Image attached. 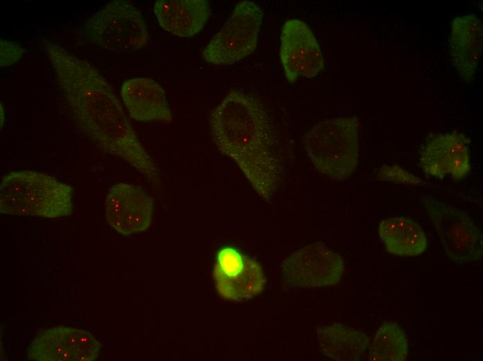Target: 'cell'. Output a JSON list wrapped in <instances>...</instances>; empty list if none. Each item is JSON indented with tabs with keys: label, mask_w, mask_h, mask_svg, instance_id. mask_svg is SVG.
Returning <instances> with one entry per match:
<instances>
[{
	"label": "cell",
	"mask_w": 483,
	"mask_h": 361,
	"mask_svg": "<svg viewBox=\"0 0 483 361\" xmlns=\"http://www.w3.org/2000/svg\"><path fill=\"white\" fill-rule=\"evenodd\" d=\"M469 140L457 131L431 137L420 151L419 165L431 176L454 180L465 178L471 170Z\"/></svg>",
	"instance_id": "13"
},
{
	"label": "cell",
	"mask_w": 483,
	"mask_h": 361,
	"mask_svg": "<svg viewBox=\"0 0 483 361\" xmlns=\"http://www.w3.org/2000/svg\"><path fill=\"white\" fill-rule=\"evenodd\" d=\"M343 270L341 257L320 242L294 252L282 265L283 279L293 287L335 285L340 280Z\"/></svg>",
	"instance_id": "8"
},
{
	"label": "cell",
	"mask_w": 483,
	"mask_h": 361,
	"mask_svg": "<svg viewBox=\"0 0 483 361\" xmlns=\"http://www.w3.org/2000/svg\"><path fill=\"white\" fill-rule=\"evenodd\" d=\"M209 123L219 151L236 163L262 199L270 201L282 168L278 135L262 102L253 94L232 90L213 109Z\"/></svg>",
	"instance_id": "2"
},
{
	"label": "cell",
	"mask_w": 483,
	"mask_h": 361,
	"mask_svg": "<svg viewBox=\"0 0 483 361\" xmlns=\"http://www.w3.org/2000/svg\"><path fill=\"white\" fill-rule=\"evenodd\" d=\"M1 66H10L19 60L24 53L21 45L15 42L1 40Z\"/></svg>",
	"instance_id": "21"
},
{
	"label": "cell",
	"mask_w": 483,
	"mask_h": 361,
	"mask_svg": "<svg viewBox=\"0 0 483 361\" xmlns=\"http://www.w3.org/2000/svg\"><path fill=\"white\" fill-rule=\"evenodd\" d=\"M264 16L255 2L238 3L222 28L210 40L203 52L209 63L232 65L251 54L257 47Z\"/></svg>",
	"instance_id": "7"
},
{
	"label": "cell",
	"mask_w": 483,
	"mask_h": 361,
	"mask_svg": "<svg viewBox=\"0 0 483 361\" xmlns=\"http://www.w3.org/2000/svg\"><path fill=\"white\" fill-rule=\"evenodd\" d=\"M378 234L388 253L402 257L422 254L427 240L421 226L406 217H393L382 220Z\"/></svg>",
	"instance_id": "17"
},
{
	"label": "cell",
	"mask_w": 483,
	"mask_h": 361,
	"mask_svg": "<svg viewBox=\"0 0 483 361\" xmlns=\"http://www.w3.org/2000/svg\"><path fill=\"white\" fill-rule=\"evenodd\" d=\"M213 276L220 296L230 301L251 299L263 290L265 283L259 263L230 246L218 251Z\"/></svg>",
	"instance_id": "9"
},
{
	"label": "cell",
	"mask_w": 483,
	"mask_h": 361,
	"mask_svg": "<svg viewBox=\"0 0 483 361\" xmlns=\"http://www.w3.org/2000/svg\"><path fill=\"white\" fill-rule=\"evenodd\" d=\"M74 189L51 176L29 170L12 171L0 185V212L19 216L56 218L73 211Z\"/></svg>",
	"instance_id": "3"
},
{
	"label": "cell",
	"mask_w": 483,
	"mask_h": 361,
	"mask_svg": "<svg viewBox=\"0 0 483 361\" xmlns=\"http://www.w3.org/2000/svg\"><path fill=\"white\" fill-rule=\"evenodd\" d=\"M448 258L464 263L481 259L483 239L480 230L463 210L439 199L419 195Z\"/></svg>",
	"instance_id": "6"
},
{
	"label": "cell",
	"mask_w": 483,
	"mask_h": 361,
	"mask_svg": "<svg viewBox=\"0 0 483 361\" xmlns=\"http://www.w3.org/2000/svg\"><path fill=\"white\" fill-rule=\"evenodd\" d=\"M153 210V199L131 184L113 185L105 199L107 221L123 235L145 231L151 224Z\"/></svg>",
	"instance_id": "12"
},
{
	"label": "cell",
	"mask_w": 483,
	"mask_h": 361,
	"mask_svg": "<svg viewBox=\"0 0 483 361\" xmlns=\"http://www.w3.org/2000/svg\"><path fill=\"white\" fill-rule=\"evenodd\" d=\"M81 34L87 42L121 53L134 52L150 39L141 12L123 0L112 1L90 16Z\"/></svg>",
	"instance_id": "5"
},
{
	"label": "cell",
	"mask_w": 483,
	"mask_h": 361,
	"mask_svg": "<svg viewBox=\"0 0 483 361\" xmlns=\"http://www.w3.org/2000/svg\"><path fill=\"white\" fill-rule=\"evenodd\" d=\"M448 41L454 67L461 79L470 83L475 76L482 51V22L474 14L454 18Z\"/></svg>",
	"instance_id": "14"
},
{
	"label": "cell",
	"mask_w": 483,
	"mask_h": 361,
	"mask_svg": "<svg viewBox=\"0 0 483 361\" xmlns=\"http://www.w3.org/2000/svg\"><path fill=\"white\" fill-rule=\"evenodd\" d=\"M121 97L130 116L137 121H172L165 92L152 78L139 77L125 81L121 87Z\"/></svg>",
	"instance_id": "15"
},
{
	"label": "cell",
	"mask_w": 483,
	"mask_h": 361,
	"mask_svg": "<svg viewBox=\"0 0 483 361\" xmlns=\"http://www.w3.org/2000/svg\"><path fill=\"white\" fill-rule=\"evenodd\" d=\"M100 349L90 332L61 326L38 333L26 352L29 360L37 361H92Z\"/></svg>",
	"instance_id": "11"
},
{
	"label": "cell",
	"mask_w": 483,
	"mask_h": 361,
	"mask_svg": "<svg viewBox=\"0 0 483 361\" xmlns=\"http://www.w3.org/2000/svg\"><path fill=\"white\" fill-rule=\"evenodd\" d=\"M44 51L79 128L101 150L121 158L158 185V168L105 78L90 62L55 42Z\"/></svg>",
	"instance_id": "1"
},
{
	"label": "cell",
	"mask_w": 483,
	"mask_h": 361,
	"mask_svg": "<svg viewBox=\"0 0 483 361\" xmlns=\"http://www.w3.org/2000/svg\"><path fill=\"white\" fill-rule=\"evenodd\" d=\"M321 351L336 360H358L365 352L369 339L364 333L339 324L319 328Z\"/></svg>",
	"instance_id": "18"
},
{
	"label": "cell",
	"mask_w": 483,
	"mask_h": 361,
	"mask_svg": "<svg viewBox=\"0 0 483 361\" xmlns=\"http://www.w3.org/2000/svg\"><path fill=\"white\" fill-rule=\"evenodd\" d=\"M409 351L407 335L394 321H385L377 330L368 355L372 361H403Z\"/></svg>",
	"instance_id": "19"
},
{
	"label": "cell",
	"mask_w": 483,
	"mask_h": 361,
	"mask_svg": "<svg viewBox=\"0 0 483 361\" xmlns=\"http://www.w3.org/2000/svg\"><path fill=\"white\" fill-rule=\"evenodd\" d=\"M303 145L319 171L344 180L358 164V119L351 116L321 121L305 133Z\"/></svg>",
	"instance_id": "4"
},
{
	"label": "cell",
	"mask_w": 483,
	"mask_h": 361,
	"mask_svg": "<svg viewBox=\"0 0 483 361\" xmlns=\"http://www.w3.org/2000/svg\"><path fill=\"white\" fill-rule=\"evenodd\" d=\"M280 58L287 80L312 78L324 68L319 44L309 26L299 19L287 20L280 34Z\"/></svg>",
	"instance_id": "10"
},
{
	"label": "cell",
	"mask_w": 483,
	"mask_h": 361,
	"mask_svg": "<svg viewBox=\"0 0 483 361\" xmlns=\"http://www.w3.org/2000/svg\"><path fill=\"white\" fill-rule=\"evenodd\" d=\"M376 178L381 180H387L396 183L421 185L423 183L418 177L396 165H383L378 170Z\"/></svg>",
	"instance_id": "20"
},
{
	"label": "cell",
	"mask_w": 483,
	"mask_h": 361,
	"mask_svg": "<svg viewBox=\"0 0 483 361\" xmlns=\"http://www.w3.org/2000/svg\"><path fill=\"white\" fill-rule=\"evenodd\" d=\"M153 11L162 28L180 37L198 33L211 14L207 0H158Z\"/></svg>",
	"instance_id": "16"
}]
</instances>
